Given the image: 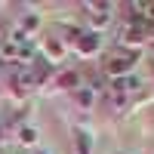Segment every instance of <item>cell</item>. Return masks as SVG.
Listing matches in <instances>:
<instances>
[{
    "instance_id": "1",
    "label": "cell",
    "mask_w": 154,
    "mask_h": 154,
    "mask_svg": "<svg viewBox=\"0 0 154 154\" xmlns=\"http://www.w3.org/2000/svg\"><path fill=\"white\" fill-rule=\"evenodd\" d=\"M25 43H28V40H25L22 31H19L16 37H9V40H0V62H6V59H9V62H19Z\"/></svg>"
},
{
    "instance_id": "2",
    "label": "cell",
    "mask_w": 154,
    "mask_h": 154,
    "mask_svg": "<svg viewBox=\"0 0 154 154\" xmlns=\"http://www.w3.org/2000/svg\"><path fill=\"white\" fill-rule=\"evenodd\" d=\"M130 68H133V59H114L111 65H108V74L111 77H120V74H126Z\"/></svg>"
},
{
    "instance_id": "3",
    "label": "cell",
    "mask_w": 154,
    "mask_h": 154,
    "mask_svg": "<svg viewBox=\"0 0 154 154\" xmlns=\"http://www.w3.org/2000/svg\"><path fill=\"white\" fill-rule=\"evenodd\" d=\"M93 9H96V12L89 16V22H93L96 28H102V25L111 22V9H108V6H93Z\"/></svg>"
},
{
    "instance_id": "4",
    "label": "cell",
    "mask_w": 154,
    "mask_h": 154,
    "mask_svg": "<svg viewBox=\"0 0 154 154\" xmlns=\"http://www.w3.org/2000/svg\"><path fill=\"white\" fill-rule=\"evenodd\" d=\"M19 142L22 145H34L37 142V130H34V126H22V130H19Z\"/></svg>"
},
{
    "instance_id": "5",
    "label": "cell",
    "mask_w": 154,
    "mask_h": 154,
    "mask_svg": "<svg viewBox=\"0 0 154 154\" xmlns=\"http://www.w3.org/2000/svg\"><path fill=\"white\" fill-rule=\"evenodd\" d=\"M142 37H145L142 28H126L123 31V43H142Z\"/></svg>"
},
{
    "instance_id": "6",
    "label": "cell",
    "mask_w": 154,
    "mask_h": 154,
    "mask_svg": "<svg viewBox=\"0 0 154 154\" xmlns=\"http://www.w3.org/2000/svg\"><path fill=\"white\" fill-rule=\"evenodd\" d=\"M77 151H80V154H89V139H86V133H77Z\"/></svg>"
},
{
    "instance_id": "7",
    "label": "cell",
    "mask_w": 154,
    "mask_h": 154,
    "mask_svg": "<svg viewBox=\"0 0 154 154\" xmlns=\"http://www.w3.org/2000/svg\"><path fill=\"white\" fill-rule=\"evenodd\" d=\"M22 28H25V31L37 28V16H25V19H22Z\"/></svg>"
},
{
    "instance_id": "8",
    "label": "cell",
    "mask_w": 154,
    "mask_h": 154,
    "mask_svg": "<svg viewBox=\"0 0 154 154\" xmlns=\"http://www.w3.org/2000/svg\"><path fill=\"white\" fill-rule=\"evenodd\" d=\"M77 99H80V105H89V102H93V93H89V89H86V93H80Z\"/></svg>"
},
{
    "instance_id": "9",
    "label": "cell",
    "mask_w": 154,
    "mask_h": 154,
    "mask_svg": "<svg viewBox=\"0 0 154 154\" xmlns=\"http://www.w3.org/2000/svg\"><path fill=\"white\" fill-rule=\"evenodd\" d=\"M3 133H6V130H3V120H0V139H3Z\"/></svg>"
},
{
    "instance_id": "10",
    "label": "cell",
    "mask_w": 154,
    "mask_h": 154,
    "mask_svg": "<svg viewBox=\"0 0 154 154\" xmlns=\"http://www.w3.org/2000/svg\"><path fill=\"white\" fill-rule=\"evenodd\" d=\"M0 154H6V151H0Z\"/></svg>"
},
{
    "instance_id": "11",
    "label": "cell",
    "mask_w": 154,
    "mask_h": 154,
    "mask_svg": "<svg viewBox=\"0 0 154 154\" xmlns=\"http://www.w3.org/2000/svg\"><path fill=\"white\" fill-rule=\"evenodd\" d=\"M0 71H3V68H0Z\"/></svg>"
}]
</instances>
